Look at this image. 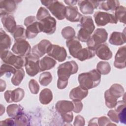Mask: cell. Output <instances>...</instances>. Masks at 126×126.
<instances>
[{"label":"cell","instance_id":"cell-36","mask_svg":"<svg viewBox=\"0 0 126 126\" xmlns=\"http://www.w3.org/2000/svg\"><path fill=\"white\" fill-rule=\"evenodd\" d=\"M104 98L106 106L109 108L115 107L117 102V98L113 96L109 92L108 90L104 93Z\"/></svg>","mask_w":126,"mask_h":126},{"label":"cell","instance_id":"cell-49","mask_svg":"<svg viewBox=\"0 0 126 126\" xmlns=\"http://www.w3.org/2000/svg\"><path fill=\"white\" fill-rule=\"evenodd\" d=\"M37 20L36 19V17L34 16H29L27 17H26L24 20V25L25 26H26L27 25H28V24H30V23H32L34 21H37Z\"/></svg>","mask_w":126,"mask_h":126},{"label":"cell","instance_id":"cell-2","mask_svg":"<svg viewBox=\"0 0 126 126\" xmlns=\"http://www.w3.org/2000/svg\"><path fill=\"white\" fill-rule=\"evenodd\" d=\"M78 79L80 86L88 90L96 87L99 84L101 81V74L96 69H94L89 72L80 74Z\"/></svg>","mask_w":126,"mask_h":126},{"label":"cell","instance_id":"cell-1","mask_svg":"<svg viewBox=\"0 0 126 126\" xmlns=\"http://www.w3.org/2000/svg\"><path fill=\"white\" fill-rule=\"evenodd\" d=\"M78 70V66L74 61H68L60 64L58 67L57 74L58 79L57 88L63 89L68 84V80L71 75L75 74Z\"/></svg>","mask_w":126,"mask_h":126},{"label":"cell","instance_id":"cell-22","mask_svg":"<svg viewBox=\"0 0 126 126\" xmlns=\"http://www.w3.org/2000/svg\"><path fill=\"white\" fill-rule=\"evenodd\" d=\"M88 94V90L81 87L80 86L72 89L69 93V97L72 100H82Z\"/></svg>","mask_w":126,"mask_h":126},{"label":"cell","instance_id":"cell-34","mask_svg":"<svg viewBox=\"0 0 126 126\" xmlns=\"http://www.w3.org/2000/svg\"><path fill=\"white\" fill-rule=\"evenodd\" d=\"M12 35L15 40L18 41L27 38L26 35V30L23 26L17 25L16 30L12 33Z\"/></svg>","mask_w":126,"mask_h":126},{"label":"cell","instance_id":"cell-26","mask_svg":"<svg viewBox=\"0 0 126 126\" xmlns=\"http://www.w3.org/2000/svg\"><path fill=\"white\" fill-rule=\"evenodd\" d=\"M11 45V39L10 37L1 28L0 38V51L2 52L8 50Z\"/></svg>","mask_w":126,"mask_h":126},{"label":"cell","instance_id":"cell-31","mask_svg":"<svg viewBox=\"0 0 126 126\" xmlns=\"http://www.w3.org/2000/svg\"><path fill=\"white\" fill-rule=\"evenodd\" d=\"M109 93L116 98H118L123 95L125 90L123 87L119 84H114L108 89Z\"/></svg>","mask_w":126,"mask_h":126},{"label":"cell","instance_id":"cell-50","mask_svg":"<svg viewBox=\"0 0 126 126\" xmlns=\"http://www.w3.org/2000/svg\"><path fill=\"white\" fill-rule=\"evenodd\" d=\"M64 2L69 6H73L77 4L78 0H64Z\"/></svg>","mask_w":126,"mask_h":126},{"label":"cell","instance_id":"cell-8","mask_svg":"<svg viewBox=\"0 0 126 126\" xmlns=\"http://www.w3.org/2000/svg\"><path fill=\"white\" fill-rule=\"evenodd\" d=\"M94 21L98 27L104 26L108 23L117 24L118 21L114 15L102 11H96L94 15Z\"/></svg>","mask_w":126,"mask_h":126},{"label":"cell","instance_id":"cell-32","mask_svg":"<svg viewBox=\"0 0 126 126\" xmlns=\"http://www.w3.org/2000/svg\"><path fill=\"white\" fill-rule=\"evenodd\" d=\"M25 77V71L21 68L17 69L11 79V83L14 86H19Z\"/></svg>","mask_w":126,"mask_h":126},{"label":"cell","instance_id":"cell-39","mask_svg":"<svg viewBox=\"0 0 126 126\" xmlns=\"http://www.w3.org/2000/svg\"><path fill=\"white\" fill-rule=\"evenodd\" d=\"M52 80V76L50 72H44L41 73L39 77L40 84L43 86H48Z\"/></svg>","mask_w":126,"mask_h":126},{"label":"cell","instance_id":"cell-48","mask_svg":"<svg viewBox=\"0 0 126 126\" xmlns=\"http://www.w3.org/2000/svg\"><path fill=\"white\" fill-rule=\"evenodd\" d=\"M0 125H7V126H15V119L14 118H8L4 121H0Z\"/></svg>","mask_w":126,"mask_h":126},{"label":"cell","instance_id":"cell-43","mask_svg":"<svg viewBox=\"0 0 126 126\" xmlns=\"http://www.w3.org/2000/svg\"><path fill=\"white\" fill-rule=\"evenodd\" d=\"M115 124L111 123V121L105 116L96 118V126H114Z\"/></svg>","mask_w":126,"mask_h":126},{"label":"cell","instance_id":"cell-19","mask_svg":"<svg viewBox=\"0 0 126 126\" xmlns=\"http://www.w3.org/2000/svg\"><path fill=\"white\" fill-rule=\"evenodd\" d=\"M95 55L102 60H109L112 57V52L107 44H102L98 46L95 50Z\"/></svg>","mask_w":126,"mask_h":126},{"label":"cell","instance_id":"cell-35","mask_svg":"<svg viewBox=\"0 0 126 126\" xmlns=\"http://www.w3.org/2000/svg\"><path fill=\"white\" fill-rule=\"evenodd\" d=\"M111 66L110 64L105 61H100L96 65V70L102 75H107L111 71Z\"/></svg>","mask_w":126,"mask_h":126},{"label":"cell","instance_id":"cell-12","mask_svg":"<svg viewBox=\"0 0 126 126\" xmlns=\"http://www.w3.org/2000/svg\"><path fill=\"white\" fill-rule=\"evenodd\" d=\"M25 95L24 90L18 88L13 91L7 90L4 94V97L7 103L18 102L22 100Z\"/></svg>","mask_w":126,"mask_h":126},{"label":"cell","instance_id":"cell-25","mask_svg":"<svg viewBox=\"0 0 126 126\" xmlns=\"http://www.w3.org/2000/svg\"><path fill=\"white\" fill-rule=\"evenodd\" d=\"M57 62L55 59L49 56H46L39 61L40 72L48 70L53 68Z\"/></svg>","mask_w":126,"mask_h":126},{"label":"cell","instance_id":"cell-6","mask_svg":"<svg viewBox=\"0 0 126 126\" xmlns=\"http://www.w3.org/2000/svg\"><path fill=\"white\" fill-rule=\"evenodd\" d=\"M0 58L5 63L17 69L21 68L25 64V57L13 54L8 50L0 52Z\"/></svg>","mask_w":126,"mask_h":126},{"label":"cell","instance_id":"cell-37","mask_svg":"<svg viewBox=\"0 0 126 126\" xmlns=\"http://www.w3.org/2000/svg\"><path fill=\"white\" fill-rule=\"evenodd\" d=\"M16 71V69L14 67H12V65L3 63L1 65L0 70V77L5 75L7 77H10L12 74H14Z\"/></svg>","mask_w":126,"mask_h":126},{"label":"cell","instance_id":"cell-15","mask_svg":"<svg viewBox=\"0 0 126 126\" xmlns=\"http://www.w3.org/2000/svg\"><path fill=\"white\" fill-rule=\"evenodd\" d=\"M52 44L50 41L43 39L32 47V54L39 59L47 53L49 48Z\"/></svg>","mask_w":126,"mask_h":126},{"label":"cell","instance_id":"cell-9","mask_svg":"<svg viewBox=\"0 0 126 126\" xmlns=\"http://www.w3.org/2000/svg\"><path fill=\"white\" fill-rule=\"evenodd\" d=\"M11 50L15 55L23 57H26L31 54L32 51L30 44L26 39L15 41Z\"/></svg>","mask_w":126,"mask_h":126},{"label":"cell","instance_id":"cell-21","mask_svg":"<svg viewBox=\"0 0 126 126\" xmlns=\"http://www.w3.org/2000/svg\"><path fill=\"white\" fill-rule=\"evenodd\" d=\"M57 111L60 114L71 112L74 109V104L72 101L69 100L58 101L55 105Z\"/></svg>","mask_w":126,"mask_h":126},{"label":"cell","instance_id":"cell-18","mask_svg":"<svg viewBox=\"0 0 126 126\" xmlns=\"http://www.w3.org/2000/svg\"><path fill=\"white\" fill-rule=\"evenodd\" d=\"M66 45L68 49L70 54L75 58H76L78 52L82 49L79 40L75 37L71 39L66 40Z\"/></svg>","mask_w":126,"mask_h":126},{"label":"cell","instance_id":"cell-23","mask_svg":"<svg viewBox=\"0 0 126 126\" xmlns=\"http://www.w3.org/2000/svg\"><path fill=\"white\" fill-rule=\"evenodd\" d=\"M26 35L28 39H32L36 36L38 33L41 32L39 22L37 21L30 23L26 26Z\"/></svg>","mask_w":126,"mask_h":126},{"label":"cell","instance_id":"cell-41","mask_svg":"<svg viewBox=\"0 0 126 126\" xmlns=\"http://www.w3.org/2000/svg\"><path fill=\"white\" fill-rule=\"evenodd\" d=\"M50 16V14L47 9L44 7L41 6L38 10L36 15V18L37 21H40Z\"/></svg>","mask_w":126,"mask_h":126},{"label":"cell","instance_id":"cell-24","mask_svg":"<svg viewBox=\"0 0 126 126\" xmlns=\"http://www.w3.org/2000/svg\"><path fill=\"white\" fill-rule=\"evenodd\" d=\"M109 43L114 45H121L126 43L125 32H113L110 35Z\"/></svg>","mask_w":126,"mask_h":126},{"label":"cell","instance_id":"cell-44","mask_svg":"<svg viewBox=\"0 0 126 126\" xmlns=\"http://www.w3.org/2000/svg\"><path fill=\"white\" fill-rule=\"evenodd\" d=\"M107 115L110 119L113 122L118 123L119 122V114L114 110H110L107 113Z\"/></svg>","mask_w":126,"mask_h":126},{"label":"cell","instance_id":"cell-16","mask_svg":"<svg viewBox=\"0 0 126 126\" xmlns=\"http://www.w3.org/2000/svg\"><path fill=\"white\" fill-rule=\"evenodd\" d=\"M83 15L79 12L76 6H68L65 7V18L71 22H80Z\"/></svg>","mask_w":126,"mask_h":126},{"label":"cell","instance_id":"cell-45","mask_svg":"<svg viewBox=\"0 0 126 126\" xmlns=\"http://www.w3.org/2000/svg\"><path fill=\"white\" fill-rule=\"evenodd\" d=\"M72 102L74 104V109L73 111L75 113H80L83 109V103L80 100H72Z\"/></svg>","mask_w":126,"mask_h":126},{"label":"cell","instance_id":"cell-11","mask_svg":"<svg viewBox=\"0 0 126 126\" xmlns=\"http://www.w3.org/2000/svg\"><path fill=\"white\" fill-rule=\"evenodd\" d=\"M56 19L51 16L39 21L41 32L47 34H53L56 30Z\"/></svg>","mask_w":126,"mask_h":126},{"label":"cell","instance_id":"cell-46","mask_svg":"<svg viewBox=\"0 0 126 126\" xmlns=\"http://www.w3.org/2000/svg\"><path fill=\"white\" fill-rule=\"evenodd\" d=\"M60 115L62 117V119L64 122L69 123H71L73 120V115L72 111L63 113Z\"/></svg>","mask_w":126,"mask_h":126},{"label":"cell","instance_id":"cell-27","mask_svg":"<svg viewBox=\"0 0 126 126\" xmlns=\"http://www.w3.org/2000/svg\"><path fill=\"white\" fill-rule=\"evenodd\" d=\"M95 55V50L91 49L88 47H86L82 49L78 52L76 59L80 61H84L93 58Z\"/></svg>","mask_w":126,"mask_h":126},{"label":"cell","instance_id":"cell-47","mask_svg":"<svg viewBox=\"0 0 126 126\" xmlns=\"http://www.w3.org/2000/svg\"><path fill=\"white\" fill-rule=\"evenodd\" d=\"M85 119L82 116L77 115L75 117L73 125L76 126H83L85 125Z\"/></svg>","mask_w":126,"mask_h":126},{"label":"cell","instance_id":"cell-51","mask_svg":"<svg viewBox=\"0 0 126 126\" xmlns=\"http://www.w3.org/2000/svg\"><path fill=\"white\" fill-rule=\"evenodd\" d=\"M0 92H3L6 88V83L4 81L0 79Z\"/></svg>","mask_w":126,"mask_h":126},{"label":"cell","instance_id":"cell-42","mask_svg":"<svg viewBox=\"0 0 126 126\" xmlns=\"http://www.w3.org/2000/svg\"><path fill=\"white\" fill-rule=\"evenodd\" d=\"M29 87L30 92L33 94H37L39 91V85L34 79H31L29 82Z\"/></svg>","mask_w":126,"mask_h":126},{"label":"cell","instance_id":"cell-38","mask_svg":"<svg viewBox=\"0 0 126 126\" xmlns=\"http://www.w3.org/2000/svg\"><path fill=\"white\" fill-rule=\"evenodd\" d=\"M63 37L66 39L69 40L75 37V31L74 29L70 26L63 28L61 32Z\"/></svg>","mask_w":126,"mask_h":126},{"label":"cell","instance_id":"cell-28","mask_svg":"<svg viewBox=\"0 0 126 126\" xmlns=\"http://www.w3.org/2000/svg\"><path fill=\"white\" fill-rule=\"evenodd\" d=\"M120 5L118 0H105L100 1L99 8L106 11H115V9Z\"/></svg>","mask_w":126,"mask_h":126},{"label":"cell","instance_id":"cell-13","mask_svg":"<svg viewBox=\"0 0 126 126\" xmlns=\"http://www.w3.org/2000/svg\"><path fill=\"white\" fill-rule=\"evenodd\" d=\"M99 2L94 0H78V5L80 11L84 14H92L94 9H96L99 5Z\"/></svg>","mask_w":126,"mask_h":126},{"label":"cell","instance_id":"cell-17","mask_svg":"<svg viewBox=\"0 0 126 126\" xmlns=\"http://www.w3.org/2000/svg\"><path fill=\"white\" fill-rule=\"evenodd\" d=\"M126 46L120 47L115 57L114 62V66L118 69H123L126 67Z\"/></svg>","mask_w":126,"mask_h":126},{"label":"cell","instance_id":"cell-29","mask_svg":"<svg viewBox=\"0 0 126 126\" xmlns=\"http://www.w3.org/2000/svg\"><path fill=\"white\" fill-rule=\"evenodd\" d=\"M23 108L20 104H11L6 108V112L9 117L15 118L23 113Z\"/></svg>","mask_w":126,"mask_h":126},{"label":"cell","instance_id":"cell-14","mask_svg":"<svg viewBox=\"0 0 126 126\" xmlns=\"http://www.w3.org/2000/svg\"><path fill=\"white\" fill-rule=\"evenodd\" d=\"M0 15L1 21L4 29L12 34L17 27L14 17L11 14L5 13H0Z\"/></svg>","mask_w":126,"mask_h":126},{"label":"cell","instance_id":"cell-10","mask_svg":"<svg viewBox=\"0 0 126 126\" xmlns=\"http://www.w3.org/2000/svg\"><path fill=\"white\" fill-rule=\"evenodd\" d=\"M47 54L49 56L59 62L64 61L67 57V52L65 49L58 45L52 44L49 48Z\"/></svg>","mask_w":126,"mask_h":126},{"label":"cell","instance_id":"cell-33","mask_svg":"<svg viewBox=\"0 0 126 126\" xmlns=\"http://www.w3.org/2000/svg\"><path fill=\"white\" fill-rule=\"evenodd\" d=\"M126 9L124 6L119 5L115 10V15L117 21L126 24Z\"/></svg>","mask_w":126,"mask_h":126},{"label":"cell","instance_id":"cell-5","mask_svg":"<svg viewBox=\"0 0 126 126\" xmlns=\"http://www.w3.org/2000/svg\"><path fill=\"white\" fill-rule=\"evenodd\" d=\"M108 38V33L103 28H98L87 42L88 47L95 50L100 45L104 43Z\"/></svg>","mask_w":126,"mask_h":126},{"label":"cell","instance_id":"cell-40","mask_svg":"<svg viewBox=\"0 0 126 126\" xmlns=\"http://www.w3.org/2000/svg\"><path fill=\"white\" fill-rule=\"evenodd\" d=\"M15 119V126H28L30 125V121L27 115L23 113L17 117Z\"/></svg>","mask_w":126,"mask_h":126},{"label":"cell","instance_id":"cell-4","mask_svg":"<svg viewBox=\"0 0 126 126\" xmlns=\"http://www.w3.org/2000/svg\"><path fill=\"white\" fill-rule=\"evenodd\" d=\"M41 2L57 19L62 20L65 18L66 6L62 2L56 0H41Z\"/></svg>","mask_w":126,"mask_h":126},{"label":"cell","instance_id":"cell-30","mask_svg":"<svg viewBox=\"0 0 126 126\" xmlns=\"http://www.w3.org/2000/svg\"><path fill=\"white\" fill-rule=\"evenodd\" d=\"M39 99L40 103L46 105L49 104L53 99V94L52 91L48 88L43 89L40 93Z\"/></svg>","mask_w":126,"mask_h":126},{"label":"cell","instance_id":"cell-3","mask_svg":"<svg viewBox=\"0 0 126 126\" xmlns=\"http://www.w3.org/2000/svg\"><path fill=\"white\" fill-rule=\"evenodd\" d=\"M80 22V29L77 34L78 39L81 42H87L95 29L94 21L91 16H84Z\"/></svg>","mask_w":126,"mask_h":126},{"label":"cell","instance_id":"cell-20","mask_svg":"<svg viewBox=\"0 0 126 126\" xmlns=\"http://www.w3.org/2000/svg\"><path fill=\"white\" fill-rule=\"evenodd\" d=\"M19 1L13 0H5L0 1V13L10 14L15 11L17 8V2Z\"/></svg>","mask_w":126,"mask_h":126},{"label":"cell","instance_id":"cell-7","mask_svg":"<svg viewBox=\"0 0 126 126\" xmlns=\"http://www.w3.org/2000/svg\"><path fill=\"white\" fill-rule=\"evenodd\" d=\"M25 69L27 73L30 76H34L40 72L39 58L30 54L25 57Z\"/></svg>","mask_w":126,"mask_h":126}]
</instances>
